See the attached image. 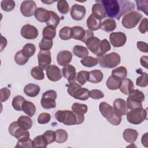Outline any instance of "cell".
<instances>
[{
	"label": "cell",
	"mask_w": 148,
	"mask_h": 148,
	"mask_svg": "<svg viewBox=\"0 0 148 148\" xmlns=\"http://www.w3.org/2000/svg\"><path fill=\"white\" fill-rule=\"evenodd\" d=\"M147 59L148 58L147 56H142L140 60L141 65L146 68H147Z\"/></svg>",
	"instance_id": "cell-62"
},
{
	"label": "cell",
	"mask_w": 148,
	"mask_h": 148,
	"mask_svg": "<svg viewBox=\"0 0 148 148\" xmlns=\"http://www.w3.org/2000/svg\"><path fill=\"white\" fill-rule=\"evenodd\" d=\"M81 64L88 68H91L95 66L98 63V60L97 58L91 57V56H86L83 58L82 60H80Z\"/></svg>",
	"instance_id": "cell-41"
},
{
	"label": "cell",
	"mask_w": 148,
	"mask_h": 148,
	"mask_svg": "<svg viewBox=\"0 0 148 148\" xmlns=\"http://www.w3.org/2000/svg\"><path fill=\"white\" fill-rule=\"evenodd\" d=\"M86 13V8L79 4H74L72 5L70 12L71 17L76 21L82 20L84 17Z\"/></svg>",
	"instance_id": "cell-16"
},
{
	"label": "cell",
	"mask_w": 148,
	"mask_h": 148,
	"mask_svg": "<svg viewBox=\"0 0 148 148\" xmlns=\"http://www.w3.org/2000/svg\"><path fill=\"white\" fill-rule=\"evenodd\" d=\"M53 45V42L52 40L43 38L39 42V47L40 50H49L51 49Z\"/></svg>",
	"instance_id": "cell-51"
},
{
	"label": "cell",
	"mask_w": 148,
	"mask_h": 148,
	"mask_svg": "<svg viewBox=\"0 0 148 148\" xmlns=\"http://www.w3.org/2000/svg\"><path fill=\"white\" fill-rule=\"evenodd\" d=\"M116 28V21L114 19L112 18H107L103 20V21L102 23L101 28L107 32H110L114 30V29Z\"/></svg>",
	"instance_id": "cell-30"
},
{
	"label": "cell",
	"mask_w": 148,
	"mask_h": 148,
	"mask_svg": "<svg viewBox=\"0 0 148 148\" xmlns=\"http://www.w3.org/2000/svg\"><path fill=\"white\" fill-rule=\"evenodd\" d=\"M98 60L100 66L105 68H114L118 66L121 61L120 55L114 52L99 57Z\"/></svg>",
	"instance_id": "cell-3"
},
{
	"label": "cell",
	"mask_w": 148,
	"mask_h": 148,
	"mask_svg": "<svg viewBox=\"0 0 148 148\" xmlns=\"http://www.w3.org/2000/svg\"><path fill=\"white\" fill-rule=\"evenodd\" d=\"M104 7L106 16L117 20L124 14L135 9V5L130 1L117 0H102L99 1Z\"/></svg>",
	"instance_id": "cell-1"
},
{
	"label": "cell",
	"mask_w": 148,
	"mask_h": 148,
	"mask_svg": "<svg viewBox=\"0 0 148 148\" xmlns=\"http://www.w3.org/2000/svg\"><path fill=\"white\" fill-rule=\"evenodd\" d=\"M55 117L58 122L66 125H72L77 124V119L73 111L69 110H57L55 113Z\"/></svg>",
	"instance_id": "cell-8"
},
{
	"label": "cell",
	"mask_w": 148,
	"mask_h": 148,
	"mask_svg": "<svg viewBox=\"0 0 148 148\" xmlns=\"http://www.w3.org/2000/svg\"><path fill=\"white\" fill-rule=\"evenodd\" d=\"M89 97L94 99H99L104 97V94L99 90L93 89L90 91Z\"/></svg>",
	"instance_id": "cell-56"
},
{
	"label": "cell",
	"mask_w": 148,
	"mask_h": 148,
	"mask_svg": "<svg viewBox=\"0 0 148 148\" xmlns=\"http://www.w3.org/2000/svg\"><path fill=\"white\" fill-rule=\"evenodd\" d=\"M1 92V101L5 102L10 96V91L6 87L2 88L0 90Z\"/></svg>",
	"instance_id": "cell-57"
},
{
	"label": "cell",
	"mask_w": 148,
	"mask_h": 148,
	"mask_svg": "<svg viewBox=\"0 0 148 148\" xmlns=\"http://www.w3.org/2000/svg\"><path fill=\"white\" fill-rule=\"evenodd\" d=\"M34 16L39 22L46 23L50 18V11L43 8H38L36 9Z\"/></svg>",
	"instance_id": "cell-23"
},
{
	"label": "cell",
	"mask_w": 148,
	"mask_h": 148,
	"mask_svg": "<svg viewBox=\"0 0 148 148\" xmlns=\"http://www.w3.org/2000/svg\"><path fill=\"white\" fill-rule=\"evenodd\" d=\"M109 40L113 46L120 47L124 46L127 40V37L122 32H112L109 35Z\"/></svg>",
	"instance_id": "cell-13"
},
{
	"label": "cell",
	"mask_w": 148,
	"mask_h": 148,
	"mask_svg": "<svg viewBox=\"0 0 148 148\" xmlns=\"http://www.w3.org/2000/svg\"><path fill=\"white\" fill-rule=\"evenodd\" d=\"M51 119V116L48 113H42L38 117V122L40 124L48 123Z\"/></svg>",
	"instance_id": "cell-55"
},
{
	"label": "cell",
	"mask_w": 148,
	"mask_h": 148,
	"mask_svg": "<svg viewBox=\"0 0 148 148\" xmlns=\"http://www.w3.org/2000/svg\"><path fill=\"white\" fill-rule=\"evenodd\" d=\"M137 47L139 51L141 52L147 53L148 51V45L146 42L138 41L137 42Z\"/></svg>",
	"instance_id": "cell-59"
},
{
	"label": "cell",
	"mask_w": 148,
	"mask_h": 148,
	"mask_svg": "<svg viewBox=\"0 0 148 148\" xmlns=\"http://www.w3.org/2000/svg\"><path fill=\"white\" fill-rule=\"evenodd\" d=\"M25 99L21 95H16L12 99V106L14 109L17 111L22 110L23 103L25 101Z\"/></svg>",
	"instance_id": "cell-40"
},
{
	"label": "cell",
	"mask_w": 148,
	"mask_h": 148,
	"mask_svg": "<svg viewBox=\"0 0 148 148\" xmlns=\"http://www.w3.org/2000/svg\"><path fill=\"white\" fill-rule=\"evenodd\" d=\"M139 72L140 73V75L136 79V84L138 86L145 87L148 85V76L147 73L143 72L141 69H139Z\"/></svg>",
	"instance_id": "cell-37"
},
{
	"label": "cell",
	"mask_w": 148,
	"mask_h": 148,
	"mask_svg": "<svg viewBox=\"0 0 148 148\" xmlns=\"http://www.w3.org/2000/svg\"><path fill=\"white\" fill-rule=\"evenodd\" d=\"M9 134L14 136L18 140L25 138L29 137V132L28 130L21 128L18 124L17 121L12 123L9 127Z\"/></svg>",
	"instance_id": "cell-10"
},
{
	"label": "cell",
	"mask_w": 148,
	"mask_h": 148,
	"mask_svg": "<svg viewBox=\"0 0 148 148\" xmlns=\"http://www.w3.org/2000/svg\"><path fill=\"white\" fill-rule=\"evenodd\" d=\"M72 38L82 40L85 36L86 30L80 26H74L71 28Z\"/></svg>",
	"instance_id": "cell-29"
},
{
	"label": "cell",
	"mask_w": 148,
	"mask_h": 148,
	"mask_svg": "<svg viewBox=\"0 0 148 148\" xmlns=\"http://www.w3.org/2000/svg\"><path fill=\"white\" fill-rule=\"evenodd\" d=\"M43 135L46 139L48 144L52 143L53 142L56 141V132L53 131H51V130L46 131L43 133Z\"/></svg>",
	"instance_id": "cell-53"
},
{
	"label": "cell",
	"mask_w": 148,
	"mask_h": 148,
	"mask_svg": "<svg viewBox=\"0 0 148 148\" xmlns=\"http://www.w3.org/2000/svg\"><path fill=\"white\" fill-rule=\"evenodd\" d=\"M31 75L34 79L38 80H43L45 77L43 69L39 66H34L32 68L31 71Z\"/></svg>",
	"instance_id": "cell-45"
},
{
	"label": "cell",
	"mask_w": 148,
	"mask_h": 148,
	"mask_svg": "<svg viewBox=\"0 0 148 148\" xmlns=\"http://www.w3.org/2000/svg\"><path fill=\"white\" fill-rule=\"evenodd\" d=\"M143 16L137 11L132 10L126 13L122 18V25L127 29H131L136 26Z\"/></svg>",
	"instance_id": "cell-7"
},
{
	"label": "cell",
	"mask_w": 148,
	"mask_h": 148,
	"mask_svg": "<svg viewBox=\"0 0 148 148\" xmlns=\"http://www.w3.org/2000/svg\"><path fill=\"white\" fill-rule=\"evenodd\" d=\"M121 81L122 80H120L111 75L108 77L106 82V85L108 89L111 90H115L119 88L121 83Z\"/></svg>",
	"instance_id": "cell-32"
},
{
	"label": "cell",
	"mask_w": 148,
	"mask_h": 148,
	"mask_svg": "<svg viewBox=\"0 0 148 148\" xmlns=\"http://www.w3.org/2000/svg\"><path fill=\"white\" fill-rule=\"evenodd\" d=\"M57 9L60 13L63 14H67L69 12V6L66 1H59L57 2Z\"/></svg>",
	"instance_id": "cell-50"
},
{
	"label": "cell",
	"mask_w": 148,
	"mask_h": 148,
	"mask_svg": "<svg viewBox=\"0 0 148 148\" xmlns=\"http://www.w3.org/2000/svg\"><path fill=\"white\" fill-rule=\"evenodd\" d=\"M147 18H143L140 22L138 29L142 34H145L147 32Z\"/></svg>",
	"instance_id": "cell-58"
},
{
	"label": "cell",
	"mask_w": 148,
	"mask_h": 148,
	"mask_svg": "<svg viewBox=\"0 0 148 148\" xmlns=\"http://www.w3.org/2000/svg\"><path fill=\"white\" fill-rule=\"evenodd\" d=\"M96 2L97 3H95L92 5L91 9V14L95 18L101 20L106 17V12L103 6L99 1Z\"/></svg>",
	"instance_id": "cell-20"
},
{
	"label": "cell",
	"mask_w": 148,
	"mask_h": 148,
	"mask_svg": "<svg viewBox=\"0 0 148 148\" xmlns=\"http://www.w3.org/2000/svg\"><path fill=\"white\" fill-rule=\"evenodd\" d=\"M22 51L28 57H32L35 53L36 47L34 44L32 43H27L22 49Z\"/></svg>",
	"instance_id": "cell-48"
},
{
	"label": "cell",
	"mask_w": 148,
	"mask_h": 148,
	"mask_svg": "<svg viewBox=\"0 0 148 148\" xmlns=\"http://www.w3.org/2000/svg\"><path fill=\"white\" fill-rule=\"evenodd\" d=\"M62 75L63 76L67 79L68 82L70 83L72 82H75L76 80V69L75 68L70 64L65 65L62 69Z\"/></svg>",
	"instance_id": "cell-18"
},
{
	"label": "cell",
	"mask_w": 148,
	"mask_h": 148,
	"mask_svg": "<svg viewBox=\"0 0 148 148\" xmlns=\"http://www.w3.org/2000/svg\"><path fill=\"white\" fill-rule=\"evenodd\" d=\"M111 49L110 45L108 40L106 39H104L102 40H101L100 45L99 47V50L96 56L98 57H101L105 54L107 51H109Z\"/></svg>",
	"instance_id": "cell-38"
},
{
	"label": "cell",
	"mask_w": 148,
	"mask_h": 148,
	"mask_svg": "<svg viewBox=\"0 0 148 148\" xmlns=\"http://www.w3.org/2000/svg\"><path fill=\"white\" fill-rule=\"evenodd\" d=\"M92 36H94V33H93V32L92 31H91V30H88V29H87V30H86V34H85V36H84V37L83 38V39L81 40L82 42H83V43H86V42L87 41V40L88 39H89L90 38H91V37H92Z\"/></svg>",
	"instance_id": "cell-60"
},
{
	"label": "cell",
	"mask_w": 148,
	"mask_h": 148,
	"mask_svg": "<svg viewBox=\"0 0 148 148\" xmlns=\"http://www.w3.org/2000/svg\"><path fill=\"white\" fill-rule=\"evenodd\" d=\"M29 58L23 52L22 50L17 51L14 56V61L19 65H25L28 61Z\"/></svg>",
	"instance_id": "cell-39"
},
{
	"label": "cell",
	"mask_w": 148,
	"mask_h": 148,
	"mask_svg": "<svg viewBox=\"0 0 148 148\" xmlns=\"http://www.w3.org/2000/svg\"><path fill=\"white\" fill-rule=\"evenodd\" d=\"M112 75L120 80H123L127 76V70L124 66H120L112 71Z\"/></svg>",
	"instance_id": "cell-34"
},
{
	"label": "cell",
	"mask_w": 148,
	"mask_h": 148,
	"mask_svg": "<svg viewBox=\"0 0 148 148\" xmlns=\"http://www.w3.org/2000/svg\"><path fill=\"white\" fill-rule=\"evenodd\" d=\"M59 37L61 39L67 40L72 38V29L71 27H64L59 31Z\"/></svg>",
	"instance_id": "cell-43"
},
{
	"label": "cell",
	"mask_w": 148,
	"mask_h": 148,
	"mask_svg": "<svg viewBox=\"0 0 148 148\" xmlns=\"http://www.w3.org/2000/svg\"><path fill=\"white\" fill-rule=\"evenodd\" d=\"M99 110L108 122L113 125H118L121 121V115L117 112L113 107L106 102H102L99 105Z\"/></svg>",
	"instance_id": "cell-2"
},
{
	"label": "cell",
	"mask_w": 148,
	"mask_h": 148,
	"mask_svg": "<svg viewBox=\"0 0 148 148\" xmlns=\"http://www.w3.org/2000/svg\"><path fill=\"white\" fill-rule=\"evenodd\" d=\"M134 85L132 81L129 78H125L121 81L119 89L123 94L125 95H129L134 90Z\"/></svg>",
	"instance_id": "cell-24"
},
{
	"label": "cell",
	"mask_w": 148,
	"mask_h": 148,
	"mask_svg": "<svg viewBox=\"0 0 148 148\" xmlns=\"http://www.w3.org/2000/svg\"><path fill=\"white\" fill-rule=\"evenodd\" d=\"M57 98V92L53 90L45 92L42 95L40 101L42 106L46 109L54 108L56 106V99Z\"/></svg>",
	"instance_id": "cell-9"
},
{
	"label": "cell",
	"mask_w": 148,
	"mask_h": 148,
	"mask_svg": "<svg viewBox=\"0 0 148 148\" xmlns=\"http://www.w3.org/2000/svg\"><path fill=\"white\" fill-rule=\"evenodd\" d=\"M138 133L136 130L132 128L125 129L123 133V136L124 140L128 142L132 143L135 142L138 138Z\"/></svg>",
	"instance_id": "cell-25"
},
{
	"label": "cell",
	"mask_w": 148,
	"mask_h": 148,
	"mask_svg": "<svg viewBox=\"0 0 148 148\" xmlns=\"http://www.w3.org/2000/svg\"><path fill=\"white\" fill-rule=\"evenodd\" d=\"M146 119V109H143L142 107L131 109L130 111L127 113V119L128 121L134 125L140 124Z\"/></svg>",
	"instance_id": "cell-5"
},
{
	"label": "cell",
	"mask_w": 148,
	"mask_h": 148,
	"mask_svg": "<svg viewBox=\"0 0 148 148\" xmlns=\"http://www.w3.org/2000/svg\"><path fill=\"white\" fill-rule=\"evenodd\" d=\"M36 9V4L34 1H24L20 5V12L25 17L34 15Z\"/></svg>",
	"instance_id": "cell-12"
},
{
	"label": "cell",
	"mask_w": 148,
	"mask_h": 148,
	"mask_svg": "<svg viewBox=\"0 0 148 148\" xmlns=\"http://www.w3.org/2000/svg\"><path fill=\"white\" fill-rule=\"evenodd\" d=\"M17 123L18 125L25 130H29L32 125V121L31 119L28 116H21L17 119Z\"/></svg>",
	"instance_id": "cell-33"
},
{
	"label": "cell",
	"mask_w": 148,
	"mask_h": 148,
	"mask_svg": "<svg viewBox=\"0 0 148 148\" xmlns=\"http://www.w3.org/2000/svg\"><path fill=\"white\" fill-rule=\"evenodd\" d=\"M145 100L143 92L139 90H133L127 99V105L128 109H133L136 108L142 107V102Z\"/></svg>",
	"instance_id": "cell-6"
},
{
	"label": "cell",
	"mask_w": 148,
	"mask_h": 148,
	"mask_svg": "<svg viewBox=\"0 0 148 148\" xmlns=\"http://www.w3.org/2000/svg\"><path fill=\"white\" fill-rule=\"evenodd\" d=\"M1 6L3 10L5 12H10L15 8V2L12 0L2 1Z\"/></svg>",
	"instance_id": "cell-52"
},
{
	"label": "cell",
	"mask_w": 148,
	"mask_h": 148,
	"mask_svg": "<svg viewBox=\"0 0 148 148\" xmlns=\"http://www.w3.org/2000/svg\"><path fill=\"white\" fill-rule=\"evenodd\" d=\"M103 77V74L100 70H93L89 72L88 81L92 83H98L102 81Z\"/></svg>",
	"instance_id": "cell-28"
},
{
	"label": "cell",
	"mask_w": 148,
	"mask_h": 148,
	"mask_svg": "<svg viewBox=\"0 0 148 148\" xmlns=\"http://www.w3.org/2000/svg\"><path fill=\"white\" fill-rule=\"evenodd\" d=\"M148 133H146L142 137V139H141V142H142V145L145 146V147H148V141H147V138H148Z\"/></svg>",
	"instance_id": "cell-61"
},
{
	"label": "cell",
	"mask_w": 148,
	"mask_h": 148,
	"mask_svg": "<svg viewBox=\"0 0 148 148\" xmlns=\"http://www.w3.org/2000/svg\"><path fill=\"white\" fill-rule=\"evenodd\" d=\"M73 53L75 56L79 58H84L88 55V49L80 45H75L73 48Z\"/></svg>",
	"instance_id": "cell-35"
},
{
	"label": "cell",
	"mask_w": 148,
	"mask_h": 148,
	"mask_svg": "<svg viewBox=\"0 0 148 148\" xmlns=\"http://www.w3.org/2000/svg\"><path fill=\"white\" fill-rule=\"evenodd\" d=\"M101 24V20L95 18L92 14L90 15L87 19V26L90 30L97 31L100 29Z\"/></svg>",
	"instance_id": "cell-27"
},
{
	"label": "cell",
	"mask_w": 148,
	"mask_h": 148,
	"mask_svg": "<svg viewBox=\"0 0 148 148\" xmlns=\"http://www.w3.org/2000/svg\"><path fill=\"white\" fill-rule=\"evenodd\" d=\"M113 108L121 115H125L128 111L126 101L122 98H117L113 102Z\"/></svg>",
	"instance_id": "cell-21"
},
{
	"label": "cell",
	"mask_w": 148,
	"mask_h": 148,
	"mask_svg": "<svg viewBox=\"0 0 148 148\" xmlns=\"http://www.w3.org/2000/svg\"><path fill=\"white\" fill-rule=\"evenodd\" d=\"M20 33L21 36L27 39H34L38 36V29L31 24H25L23 26Z\"/></svg>",
	"instance_id": "cell-15"
},
{
	"label": "cell",
	"mask_w": 148,
	"mask_h": 148,
	"mask_svg": "<svg viewBox=\"0 0 148 148\" xmlns=\"http://www.w3.org/2000/svg\"><path fill=\"white\" fill-rule=\"evenodd\" d=\"M46 73L47 78L52 82H57L62 77L61 70L56 65H49L46 69Z\"/></svg>",
	"instance_id": "cell-17"
},
{
	"label": "cell",
	"mask_w": 148,
	"mask_h": 148,
	"mask_svg": "<svg viewBox=\"0 0 148 148\" xmlns=\"http://www.w3.org/2000/svg\"><path fill=\"white\" fill-rule=\"evenodd\" d=\"M40 87L37 84L33 83H29L27 84L24 88V92L25 95L29 97H35L40 91Z\"/></svg>",
	"instance_id": "cell-26"
},
{
	"label": "cell",
	"mask_w": 148,
	"mask_h": 148,
	"mask_svg": "<svg viewBox=\"0 0 148 148\" xmlns=\"http://www.w3.org/2000/svg\"><path fill=\"white\" fill-rule=\"evenodd\" d=\"M55 132L56 134V142L62 143L66 141L68 137V135L65 130L63 129H58Z\"/></svg>",
	"instance_id": "cell-44"
},
{
	"label": "cell",
	"mask_w": 148,
	"mask_h": 148,
	"mask_svg": "<svg viewBox=\"0 0 148 148\" xmlns=\"http://www.w3.org/2000/svg\"><path fill=\"white\" fill-rule=\"evenodd\" d=\"M72 59V53L68 50L60 51L57 56V61L61 66H65L69 64Z\"/></svg>",
	"instance_id": "cell-19"
},
{
	"label": "cell",
	"mask_w": 148,
	"mask_h": 148,
	"mask_svg": "<svg viewBox=\"0 0 148 148\" xmlns=\"http://www.w3.org/2000/svg\"><path fill=\"white\" fill-rule=\"evenodd\" d=\"M33 141L34 147H46L48 143L43 135H38L36 136Z\"/></svg>",
	"instance_id": "cell-46"
},
{
	"label": "cell",
	"mask_w": 148,
	"mask_h": 148,
	"mask_svg": "<svg viewBox=\"0 0 148 148\" xmlns=\"http://www.w3.org/2000/svg\"><path fill=\"white\" fill-rule=\"evenodd\" d=\"M38 60L39 66L46 70L51 62V52L49 50H40L38 54Z\"/></svg>",
	"instance_id": "cell-14"
},
{
	"label": "cell",
	"mask_w": 148,
	"mask_h": 148,
	"mask_svg": "<svg viewBox=\"0 0 148 148\" xmlns=\"http://www.w3.org/2000/svg\"><path fill=\"white\" fill-rule=\"evenodd\" d=\"M67 91L69 95L77 99L86 101L89 98L90 91L86 88H82L75 82L69 84Z\"/></svg>",
	"instance_id": "cell-4"
},
{
	"label": "cell",
	"mask_w": 148,
	"mask_h": 148,
	"mask_svg": "<svg viewBox=\"0 0 148 148\" xmlns=\"http://www.w3.org/2000/svg\"><path fill=\"white\" fill-rule=\"evenodd\" d=\"M135 2L136 3L137 9L139 10H141L143 12L145 13L146 15H148L147 12V4H148V1H135Z\"/></svg>",
	"instance_id": "cell-54"
},
{
	"label": "cell",
	"mask_w": 148,
	"mask_h": 148,
	"mask_svg": "<svg viewBox=\"0 0 148 148\" xmlns=\"http://www.w3.org/2000/svg\"><path fill=\"white\" fill-rule=\"evenodd\" d=\"M72 110L75 114L77 119V124H82L84 120V114L87 112V106L86 104L80 103H74L72 105Z\"/></svg>",
	"instance_id": "cell-11"
},
{
	"label": "cell",
	"mask_w": 148,
	"mask_h": 148,
	"mask_svg": "<svg viewBox=\"0 0 148 148\" xmlns=\"http://www.w3.org/2000/svg\"><path fill=\"white\" fill-rule=\"evenodd\" d=\"M56 35V28L51 26V25H47L45 27L42 31V35L43 38L53 40Z\"/></svg>",
	"instance_id": "cell-36"
},
{
	"label": "cell",
	"mask_w": 148,
	"mask_h": 148,
	"mask_svg": "<svg viewBox=\"0 0 148 148\" xmlns=\"http://www.w3.org/2000/svg\"><path fill=\"white\" fill-rule=\"evenodd\" d=\"M15 147H34L33 141L29 137L18 140Z\"/></svg>",
	"instance_id": "cell-47"
},
{
	"label": "cell",
	"mask_w": 148,
	"mask_h": 148,
	"mask_svg": "<svg viewBox=\"0 0 148 148\" xmlns=\"http://www.w3.org/2000/svg\"><path fill=\"white\" fill-rule=\"evenodd\" d=\"M60 21V18L58 15L53 11H50V18L46 23L47 25H51L55 28L57 27Z\"/></svg>",
	"instance_id": "cell-42"
},
{
	"label": "cell",
	"mask_w": 148,
	"mask_h": 148,
	"mask_svg": "<svg viewBox=\"0 0 148 148\" xmlns=\"http://www.w3.org/2000/svg\"><path fill=\"white\" fill-rule=\"evenodd\" d=\"M100 42H101V40L99 38L95 37L94 36L88 39L86 42L85 44L86 45V46L87 47V48L92 53L97 55L99 50Z\"/></svg>",
	"instance_id": "cell-22"
},
{
	"label": "cell",
	"mask_w": 148,
	"mask_h": 148,
	"mask_svg": "<svg viewBox=\"0 0 148 148\" xmlns=\"http://www.w3.org/2000/svg\"><path fill=\"white\" fill-rule=\"evenodd\" d=\"M88 76L89 72L86 71H81L77 73L76 80L81 86H83L87 81H88Z\"/></svg>",
	"instance_id": "cell-49"
},
{
	"label": "cell",
	"mask_w": 148,
	"mask_h": 148,
	"mask_svg": "<svg viewBox=\"0 0 148 148\" xmlns=\"http://www.w3.org/2000/svg\"><path fill=\"white\" fill-rule=\"evenodd\" d=\"M22 110L30 117L34 116L36 112V107L34 103L30 101H25L22 105Z\"/></svg>",
	"instance_id": "cell-31"
}]
</instances>
